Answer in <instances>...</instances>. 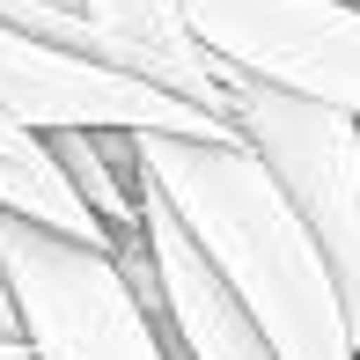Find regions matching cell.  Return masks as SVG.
<instances>
[{
  "label": "cell",
  "instance_id": "1",
  "mask_svg": "<svg viewBox=\"0 0 360 360\" xmlns=\"http://www.w3.org/2000/svg\"><path fill=\"white\" fill-rule=\"evenodd\" d=\"M133 155L147 184L169 199V214L191 228V243L214 257V272L236 287L272 360H360L316 236L250 140L147 133L133 140Z\"/></svg>",
  "mask_w": 360,
  "mask_h": 360
},
{
  "label": "cell",
  "instance_id": "2",
  "mask_svg": "<svg viewBox=\"0 0 360 360\" xmlns=\"http://www.w3.org/2000/svg\"><path fill=\"white\" fill-rule=\"evenodd\" d=\"M0 280L15 294L30 360H176L125 257L0 214Z\"/></svg>",
  "mask_w": 360,
  "mask_h": 360
},
{
  "label": "cell",
  "instance_id": "3",
  "mask_svg": "<svg viewBox=\"0 0 360 360\" xmlns=\"http://www.w3.org/2000/svg\"><path fill=\"white\" fill-rule=\"evenodd\" d=\"M228 81L280 89L360 125V8L353 0H176Z\"/></svg>",
  "mask_w": 360,
  "mask_h": 360
},
{
  "label": "cell",
  "instance_id": "4",
  "mask_svg": "<svg viewBox=\"0 0 360 360\" xmlns=\"http://www.w3.org/2000/svg\"><path fill=\"white\" fill-rule=\"evenodd\" d=\"M236 133L265 155V169L287 184L294 214L309 221L360 346V125L331 118L316 103H294L280 89L236 81Z\"/></svg>",
  "mask_w": 360,
  "mask_h": 360
},
{
  "label": "cell",
  "instance_id": "5",
  "mask_svg": "<svg viewBox=\"0 0 360 360\" xmlns=\"http://www.w3.org/2000/svg\"><path fill=\"white\" fill-rule=\"evenodd\" d=\"M0 118L22 125L37 140L59 133H176V140H243L236 125L206 118V110L176 103V96L147 89V81L118 74V67H96L81 52H59V44H37L22 30L0 22Z\"/></svg>",
  "mask_w": 360,
  "mask_h": 360
},
{
  "label": "cell",
  "instance_id": "6",
  "mask_svg": "<svg viewBox=\"0 0 360 360\" xmlns=\"http://www.w3.org/2000/svg\"><path fill=\"white\" fill-rule=\"evenodd\" d=\"M140 184H147V169H140ZM140 228H147V257L125 272L140 280V302L155 309L169 353L176 360H272L250 309L236 302V287L214 272V257L191 243V228L169 214V199L155 184L140 191Z\"/></svg>",
  "mask_w": 360,
  "mask_h": 360
},
{
  "label": "cell",
  "instance_id": "7",
  "mask_svg": "<svg viewBox=\"0 0 360 360\" xmlns=\"http://www.w3.org/2000/svg\"><path fill=\"white\" fill-rule=\"evenodd\" d=\"M44 8L74 15L81 30L96 37V59L118 74L147 81V89L176 96V103L206 110V118L236 125V81L214 67L199 37H191L184 8L176 0H44Z\"/></svg>",
  "mask_w": 360,
  "mask_h": 360
},
{
  "label": "cell",
  "instance_id": "8",
  "mask_svg": "<svg viewBox=\"0 0 360 360\" xmlns=\"http://www.w3.org/2000/svg\"><path fill=\"white\" fill-rule=\"evenodd\" d=\"M0 214L37 221V228H52V236H67V243H89V250H110L103 221H96L89 199L74 191V176H67V162L52 155V140L22 133V125H8V118H0Z\"/></svg>",
  "mask_w": 360,
  "mask_h": 360
},
{
  "label": "cell",
  "instance_id": "9",
  "mask_svg": "<svg viewBox=\"0 0 360 360\" xmlns=\"http://www.w3.org/2000/svg\"><path fill=\"white\" fill-rule=\"evenodd\" d=\"M0 338H22V316H15V294H8V280H0Z\"/></svg>",
  "mask_w": 360,
  "mask_h": 360
}]
</instances>
